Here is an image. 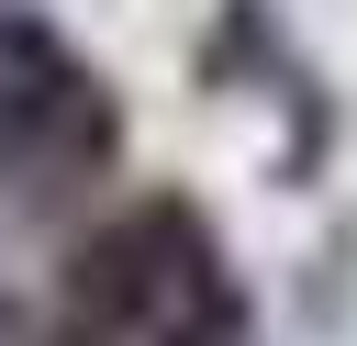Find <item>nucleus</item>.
<instances>
[{
	"instance_id": "obj_2",
	"label": "nucleus",
	"mask_w": 357,
	"mask_h": 346,
	"mask_svg": "<svg viewBox=\"0 0 357 346\" xmlns=\"http://www.w3.org/2000/svg\"><path fill=\"white\" fill-rule=\"evenodd\" d=\"M112 156V89L89 56H67L33 11H0V179L45 190Z\"/></svg>"
},
{
	"instance_id": "obj_1",
	"label": "nucleus",
	"mask_w": 357,
	"mask_h": 346,
	"mask_svg": "<svg viewBox=\"0 0 357 346\" xmlns=\"http://www.w3.org/2000/svg\"><path fill=\"white\" fill-rule=\"evenodd\" d=\"M67 335L78 346H234L245 290H234V268L190 201H134L78 246Z\"/></svg>"
}]
</instances>
